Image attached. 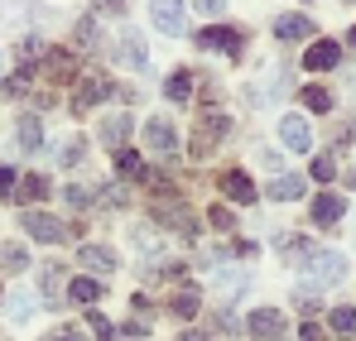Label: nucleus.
<instances>
[{"label": "nucleus", "mask_w": 356, "mask_h": 341, "mask_svg": "<svg viewBox=\"0 0 356 341\" xmlns=\"http://www.w3.org/2000/svg\"><path fill=\"white\" fill-rule=\"evenodd\" d=\"M63 284V269L58 265H49V269H44V288H49V293H54V288Z\"/></svg>", "instance_id": "nucleus-34"}, {"label": "nucleus", "mask_w": 356, "mask_h": 341, "mask_svg": "<svg viewBox=\"0 0 356 341\" xmlns=\"http://www.w3.org/2000/svg\"><path fill=\"white\" fill-rule=\"evenodd\" d=\"M77 159H82V140H67L63 154H58V164H77Z\"/></svg>", "instance_id": "nucleus-31"}, {"label": "nucleus", "mask_w": 356, "mask_h": 341, "mask_svg": "<svg viewBox=\"0 0 356 341\" xmlns=\"http://www.w3.org/2000/svg\"><path fill=\"white\" fill-rule=\"evenodd\" d=\"M44 341H82V332H72V327H58V332H49Z\"/></svg>", "instance_id": "nucleus-37"}, {"label": "nucleus", "mask_w": 356, "mask_h": 341, "mask_svg": "<svg viewBox=\"0 0 356 341\" xmlns=\"http://www.w3.org/2000/svg\"><path fill=\"white\" fill-rule=\"evenodd\" d=\"M337 58H342L337 44H313V49L303 53V67H308V72H327V67H337Z\"/></svg>", "instance_id": "nucleus-13"}, {"label": "nucleus", "mask_w": 356, "mask_h": 341, "mask_svg": "<svg viewBox=\"0 0 356 341\" xmlns=\"http://www.w3.org/2000/svg\"><path fill=\"white\" fill-rule=\"evenodd\" d=\"M0 265H5L10 274H24V269H29V250H24V245H0Z\"/></svg>", "instance_id": "nucleus-19"}, {"label": "nucleus", "mask_w": 356, "mask_h": 341, "mask_svg": "<svg viewBox=\"0 0 356 341\" xmlns=\"http://www.w3.org/2000/svg\"><path fill=\"white\" fill-rule=\"evenodd\" d=\"M342 274H347V260H342L337 250H323V255L313 250V255H308V265H303V279H308V284H323V288L337 284Z\"/></svg>", "instance_id": "nucleus-1"}, {"label": "nucleus", "mask_w": 356, "mask_h": 341, "mask_svg": "<svg viewBox=\"0 0 356 341\" xmlns=\"http://www.w3.org/2000/svg\"><path fill=\"white\" fill-rule=\"evenodd\" d=\"M116 169L130 173V178H140V173H145V164H140V154H135V149H116Z\"/></svg>", "instance_id": "nucleus-24"}, {"label": "nucleus", "mask_w": 356, "mask_h": 341, "mask_svg": "<svg viewBox=\"0 0 356 341\" xmlns=\"http://www.w3.org/2000/svg\"><path fill=\"white\" fill-rule=\"evenodd\" d=\"M245 332H250V337H280V332H284V313H280V308H255V313L245 317Z\"/></svg>", "instance_id": "nucleus-8"}, {"label": "nucleus", "mask_w": 356, "mask_h": 341, "mask_svg": "<svg viewBox=\"0 0 356 341\" xmlns=\"http://www.w3.org/2000/svg\"><path fill=\"white\" fill-rule=\"evenodd\" d=\"M303 341H323V327H313V322H308V327H303Z\"/></svg>", "instance_id": "nucleus-39"}, {"label": "nucleus", "mask_w": 356, "mask_h": 341, "mask_svg": "<svg viewBox=\"0 0 356 341\" xmlns=\"http://www.w3.org/2000/svg\"><path fill=\"white\" fill-rule=\"evenodd\" d=\"M303 106H308V111H332V97H327L323 87H303Z\"/></svg>", "instance_id": "nucleus-23"}, {"label": "nucleus", "mask_w": 356, "mask_h": 341, "mask_svg": "<svg viewBox=\"0 0 356 341\" xmlns=\"http://www.w3.org/2000/svg\"><path fill=\"white\" fill-rule=\"evenodd\" d=\"M193 5H197L202 15H222V10H227V0H193Z\"/></svg>", "instance_id": "nucleus-36"}, {"label": "nucleus", "mask_w": 356, "mask_h": 341, "mask_svg": "<svg viewBox=\"0 0 356 341\" xmlns=\"http://www.w3.org/2000/svg\"><path fill=\"white\" fill-rule=\"evenodd\" d=\"M120 53L130 58V63H135V67H145V63H149V58H145V44H140V34H135V29H130V34H125V39H120Z\"/></svg>", "instance_id": "nucleus-21"}, {"label": "nucleus", "mask_w": 356, "mask_h": 341, "mask_svg": "<svg viewBox=\"0 0 356 341\" xmlns=\"http://www.w3.org/2000/svg\"><path fill=\"white\" fill-rule=\"evenodd\" d=\"M169 97H174L178 106L193 97V72H174V77H169Z\"/></svg>", "instance_id": "nucleus-22"}, {"label": "nucleus", "mask_w": 356, "mask_h": 341, "mask_svg": "<svg viewBox=\"0 0 356 341\" xmlns=\"http://www.w3.org/2000/svg\"><path fill=\"white\" fill-rule=\"evenodd\" d=\"M145 144H149L154 154H164V159H174V149H178V135H174V125H169L164 115H154V120L145 125Z\"/></svg>", "instance_id": "nucleus-6"}, {"label": "nucleus", "mask_w": 356, "mask_h": 341, "mask_svg": "<svg viewBox=\"0 0 356 341\" xmlns=\"http://www.w3.org/2000/svg\"><path fill=\"white\" fill-rule=\"evenodd\" d=\"M227 135V115H202L197 120V130H193V154L197 159H207L212 149H217V140Z\"/></svg>", "instance_id": "nucleus-3"}, {"label": "nucleus", "mask_w": 356, "mask_h": 341, "mask_svg": "<svg viewBox=\"0 0 356 341\" xmlns=\"http://www.w3.org/2000/svg\"><path fill=\"white\" fill-rule=\"evenodd\" d=\"M270 197H275V202H298V197H303V178H294V173L275 178V183H270Z\"/></svg>", "instance_id": "nucleus-15"}, {"label": "nucleus", "mask_w": 356, "mask_h": 341, "mask_svg": "<svg viewBox=\"0 0 356 341\" xmlns=\"http://www.w3.org/2000/svg\"><path fill=\"white\" fill-rule=\"evenodd\" d=\"M332 173H337V159H332V154H318V159H313V178H318V183H327Z\"/></svg>", "instance_id": "nucleus-28"}, {"label": "nucleus", "mask_w": 356, "mask_h": 341, "mask_svg": "<svg viewBox=\"0 0 356 341\" xmlns=\"http://www.w3.org/2000/svg\"><path fill=\"white\" fill-rule=\"evenodd\" d=\"M29 308H34V298H29V293H19V298L10 303V317H15V322H24V317H29Z\"/></svg>", "instance_id": "nucleus-30"}, {"label": "nucleus", "mask_w": 356, "mask_h": 341, "mask_svg": "<svg viewBox=\"0 0 356 341\" xmlns=\"http://www.w3.org/2000/svg\"><path fill=\"white\" fill-rule=\"evenodd\" d=\"M356 327V308H337L332 313V332H352Z\"/></svg>", "instance_id": "nucleus-29"}, {"label": "nucleus", "mask_w": 356, "mask_h": 341, "mask_svg": "<svg viewBox=\"0 0 356 341\" xmlns=\"http://www.w3.org/2000/svg\"><path fill=\"white\" fill-rule=\"evenodd\" d=\"M67 298H72V303H87V308H92V303L102 298V284H97V279H72V284H67Z\"/></svg>", "instance_id": "nucleus-20"}, {"label": "nucleus", "mask_w": 356, "mask_h": 341, "mask_svg": "<svg viewBox=\"0 0 356 341\" xmlns=\"http://www.w3.org/2000/svg\"><path fill=\"white\" fill-rule=\"evenodd\" d=\"M67 202H72V207H87L92 192H87V188H67Z\"/></svg>", "instance_id": "nucleus-35"}, {"label": "nucleus", "mask_w": 356, "mask_h": 341, "mask_svg": "<svg viewBox=\"0 0 356 341\" xmlns=\"http://www.w3.org/2000/svg\"><path fill=\"white\" fill-rule=\"evenodd\" d=\"M280 135H284V144H289L294 154H308V149H313V135H308V120H303V115H284V120H280Z\"/></svg>", "instance_id": "nucleus-9"}, {"label": "nucleus", "mask_w": 356, "mask_h": 341, "mask_svg": "<svg viewBox=\"0 0 356 341\" xmlns=\"http://www.w3.org/2000/svg\"><path fill=\"white\" fill-rule=\"evenodd\" d=\"M0 192H15V169L0 164Z\"/></svg>", "instance_id": "nucleus-38"}, {"label": "nucleus", "mask_w": 356, "mask_h": 341, "mask_svg": "<svg viewBox=\"0 0 356 341\" xmlns=\"http://www.w3.org/2000/svg\"><path fill=\"white\" fill-rule=\"evenodd\" d=\"M24 231L34 235V240H44V245H58V240H67V226H63L58 217H49V212H24Z\"/></svg>", "instance_id": "nucleus-2"}, {"label": "nucleus", "mask_w": 356, "mask_h": 341, "mask_svg": "<svg viewBox=\"0 0 356 341\" xmlns=\"http://www.w3.org/2000/svg\"><path fill=\"white\" fill-rule=\"evenodd\" d=\"M15 135H19V144H24V149H39V144H44V125H39V115H24Z\"/></svg>", "instance_id": "nucleus-18"}, {"label": "nucleus", "mask_w": 356, "mask_h": 341, "mask_svg": "<svg viewBox=\"0 0 356 341\" xmlns=\"http://www.w3.org/2000/svg\"><path fill=\"white\" fill-rule=\"evenodd\" d=\"M183 341H207V337H197V332H188V337H183Z\"/></svg>", "instance_id": "nucleus-41"}, {"label": "nucleus", "mask_w": 356, "mask_h": 341, "mask_svg": "<svg viewBox=\"0 0 356 341\" xmlns=\"http://www.w3.org/2000/svg\"><path fill=\"white\" fill-rule=\"evenodd\" d=\"M44 72H49V77H72V63H67V53H49L44 58Z\"/></svg>", "instance_id": "nucleus-25"}, {"label": "nucleus", "mask_w": 356, "mask_h": 341, "mask_svg": "<svg viewBox=\"0 0 356 341\" xmlns=\"http://www.w3.org/2000/svg\"><path fill=\"white\" fill-rule=\"evenodd\" d=\"M342 212H347V202H342L337 192H323V197L313 202V222H318V226H332V222H342Z\"/></svg>", "instance_id": "nucleus-12"}, {"label": "nucleus", "mask_w": 356, "mask_h": 341, "mask_svg": "<svg viewBox=\"0 0 356 341\" xmlns=\"http://www.w3.org/2000/svg\"><path fill=\"white\" fill-rule=\"evenodd\" d=\"M77 44H82V49H97V44H102V34H97V19H82V24H77Z\"/></svg>", "instance_id": "nucleus-27"}, {"label": "nucleus", "mask_w": 356, "mask_h": 341, "mask_svg": "<svg viewBox=\"0 0 356 341\" xmlns=\"http://www.w3.org/2000/svg\"><path fill=\"white\" fill-rule=\"evenodd\" d=\"M102 10H125V0H97Z\"/></svg>", "instance_id": "nucleus-40"}, {"label": "nucleus", "mask_w": 356, "mask_h": 341, "mask_svg": "<svg viewBox=\"0 0 356 341\" xmlns=\"http://www.w3.org/2000/svg\"><path fill=\"white\" fill-rule=\"evenodd\" d=\"M222 192H227L232 202H245V207L255 202V183H250V178H245V173H241V169L222 173Z\"/></svg>", "instance_id": "nucleus-11"}, {"label": "nucleus", "mask_w": 356, "mask_h": 341, "mask_svg": "<svg viewBox=\"0 0 356 341\" xmlns=\"http://www.w3.org/2000/svg\"><path fill=\"white\" fill-rule=\"evenodd\" d=\"M15 192H19L24 202H44V197H49V178H44V173H29V178H19Z\"/></svg>", "instance_id": "nucleus-17"}, {"label": "nucleus", "mask_w": 356, "mask_h": 341, "mask_svg": "<svg viewBox=\"0 0 356 341\" xmlns=\"http://www.w3.org/2000/svg\"><path fill=\"white\" fill-rule=\"evenodd\" d=\"M106 97H111V82L106 77H82L77 82V97H72V111L82 115V111H92L97 101H106Z\"/></svg>", "instance_id": "nucleus-7"}, {"label": "nucleus", "mask_w": 356, "mask_h": 341, "mask_svg": "<svg viewBox=\"0 0 356 341\" xmlns=\"http://www.w3.org/2000/svg\"><path fill=\"white\" fill-rule=\"evenodd\" d=\"M92 332H97L102 341H111V337H116V327H111V322H106L102 313H92Z\"/></svg>", "instance_id": "nucleus-32"}, {"label": "nucleus", "mask_w": 356, "mask_h": 341, "mask_svg": "<svg viewBox=\"0 0 356 341\" xmlns=\"http://www.w3.org/2000/svg\"><path fill=\"white\" fill-rule=\"evenodd\" d=\"M275 34H280V44H303V39L313 34V19H303V15H280Z\"/></svg>", "instance_id": "nucleus-10"}, {"label": "nucleus", "mask_w": 356, "mask_h": 341, "mask_svg": "<svg viewBox=\"0 0 356 341\" xmlns=\"http://www.w3.org/2000/svg\"><path fill=\"white\" fill-rule=\"evenodd\" d=\"M197 49H222V53L241 58L245 39H241V29H227V24H207V29L197 34Z\"/></svg>", "instance_id": "nucleus-4"}, {"label": "nucleus", "mask_w": 356, "mask_h": 341, "mask_svg": "<svg viewBox=\"0 0 356 341\" xmlns=\"http://www.w3.org/2000/svg\"><path fill=\"white\" fill-rule=\"evenodd\" d=\"M207 222H212L217 231H232V212H227V207H212V212H207Z\"/></svg>", "instance_id": "nucleus-33"}, {"label": "nucleus", "mask_w": 356, "mask_h": 341, "mask_svg": "<svg viewBox=\"0 0 356 341\" xmlns=\"http://www.w3.org/2000/svg\"><path fill=\"white\" fill-rule=\"evenodd\" d=\"M149 19L159 34H183V0H149Z\"/></svg>", "instance_id": "nucleus-5"}, {"label": "nucleus", "mask_w": 356, "mask_h": 341, "mask_svg": "<svg viewBox=\"0 0 356 341\" xmlns=\"http://www.w3.org/2000/svg\"><path fill=\"white\" fill-rule=\"evenodd\" d=\"M125 130H130V111H116V115H106V120H102V140H106L111 149L125 140Z\"/></svg>", "instance_id": "nucleus-16"}, {"label": "nucleus", "mask_w": 356, "mask_h": 341, "mask_svg": "<svg viewBox=\"0 0 356 341\" xmlns=\"http://www.w3.org/2000/svg\"><path fill=\"white\" fill-rule=\"evenodd\" d=\"M82 265H87L92 274H111V269H116V255H111L106 245H82Z\"/></svg>", "instance_id": "nucleus-14"}, {"label": "nucleus", "mask_w": 356, "mask_h": 341, "mask_svg": "<svg viewBox=\"0 0 356 341\" xmlns=\"http://www.w3.org/2000/svg\"><path fill=\"white\" fill-rule=\"evenodd\" d=\"M197 303H202V298H197L193 288H183V293L174 298V313H178V317H193V313H197Z\"/></svg>", "instance_id": "nucleus-26"}]
</instances>
